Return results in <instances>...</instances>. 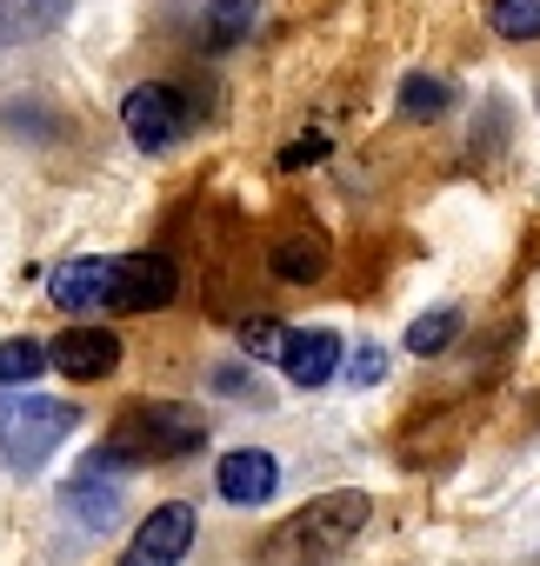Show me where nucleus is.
I'll use <instances>...</instances> for the list:
<instances>
[{"label":"nucleus","instance_id":"f3484780","mask_svg":"<svg viewBox=\"0 0 540 566\" xmlns=\"http://www.w3.org/2000/svg\"><path fill=\"white\" fill-rule=\"evenodd\" d=\"M253 14H260V0H207V41L214 48H233L253 34Z\"/></svg>","mask_w":540,"mask_h":566},{"label":"nucleus","instance_id":"4468645a","mask_svg":"<svg viewBox=\"0 0 540 566\" xmlns=\"http://www.w3.org/2000/svg\"><path fill=\"white\" fill-rule=\"evenodd\" d=\"M41 374H48V347H41V340H28V334L0 340V394H21V387H34Z\"/></svg>","mask_w":540,"mask_h":566},{"label":"nucleus","instance_id":"f257e3e1","mask_svg":"<svg viewBox=\"0 0 540 566\" xmlns=\"http://www.w3.org/2000/svg\"><path fill=\"white\" fill-rule=\"evenodd\" d=\"M367 520H374V500L361 486L314 493L308 506H294L274 533L253 546V566H328V559H341L361 539Z\"/></svg>","mask_w":540,"mask_h":566},{"label":"nucleus","instance_id":"2eb2a0df","mask_svg":"<svg viewBox=\"0 0 540 566\" xmlns=\"http://www.w3.org/2000/svg\"><path fill=\"white\" fill-rule=\"evenodd\" d=\"M447 107H454V87H447L440 74H407V81H401V114H407V120L427 127V120H440Z\"/></svg>","mask_w":540,"mask_h":566},{"label":"nucleus","instance_id":"423d86ee","mask_svg":"<svg viewBox=\"0 0 540 566\" xmlns=\"http://www.w3.org/2000/svg\"><path fill=\"white\" fill-rule=\"evenodd\" d=\"M194 506L187 500H167V506H154L141 526H134V539L121 546V559L114 566H180L187 559V546H194Z\"/></svg>","mask_w":540,"mask_h":566},{"label":"nucleus","instance_id":"f8f14e48","mask_svg":"<svg viewBox=\"0 0 540 566\" xmlns=\"http://www.w3.org/2000/svg\"><path fill=\"white\" fill-rule=\"evenodd\" d=\"M267 273L281 280V287H314V280L328 273V240L321 233H281L274 247H267Z\"/></svg>","mask_w":540,"mask_h":566},{"label":"nucleus","instance_id":"f03ea898","mask_svg":"<svg viewBox=\"0 0 540 566\" xmlns=\"http://www.w3.org/2000/svg\"><path fill=\"white\" fill-rule=\"evenodd\" d=\"M200 447H207L200 407H187V400H134V407L114 413V427H107V440H101L94 453L121 473V467L187 460V453H200Z\"/></svg>","mask_w":540,"mask_h":566},{"label":"nucleus","instance_id":"412c9836","mask_svg":"<svg viewBox=\"0 0 540 566\" xmlns=\"http://www.w3.org/2000/svg\"><path fill=\"white\" fill-rule=\"evenodd\" d=\"M321 154H328V134H308V140H294L281 154V167H301V160H321Z\"/></svg>","mask_w":540,"mask_h":566},{"label":"nucleus","instance_id":"20e7f679","mask_svg":"<svg viewBox=\"0 0 540 566\" xmlns=\"http://www.w3.org/2000/svg\"><path fill=\"white\" fill-rule=\"evenodd\" d=\"M121 127H127V140H134L141 154H167V147L194 127V107L180 101V87L141 81V87H127V101H121Z\"/></svg>","mask_w":540,"mask_h":566},{"label":"nucleus","instance_id":"4be33fe9","mask_svg":"<svg viewBox=\"0 0 540 566\" xmlns=\"http://www.w3.org/2000/svg\"><path fill=\"white\" fill-rule=\"evenodd\" d=\"M214 387H220V394H227V400H247V394H253V387H247V374H240V367H220V374H214Z\"/></svg>","mask_w":540,"mask_h":566},{"label":"nucleus","instance_id":"39448f33","mask_svg":"<svg viewBox=\"0 0 540 566\" xmlns=\"http://www.w3.org/2000/svg\"><path fill=\"white\" fill-rule=\"evenodd\" d=\"M180 294V266L167 253H114L107 314H160Z\"/></svg>","mask_w":540,"mask_h":566},{"label":"nucleus","instance_id":"1a4fd4ad","mask_svg":"<svg viewBox=\"0 0 540 566\" xmlns=\"http://www.w3.org/2000/svg\"><path fill=\"white\" fill-rule=\"evenodd\" d=\"M214 493L227 506H267V500L281 493V460L267 453V447H233L214 467Z\"/></svg>","mask_w":540,"mask_h":566},{"label":"nucleus","instance_id":"aec40b11","mask_svg":"<svg viewBox=\"0 0 540 566\" xmlns=\"http://www.w3.org/2000/svg\"><path fill=\"white\" fill-rule=\"evenodd\" d=\"M381 374H387V354L381 347H354L347 354V380L354 387H381Z\"/></svg>","mask_w":540,"mask_h":566},{"label":"nucleus","instance_id":"6e6552de","mask_svg":"<svg viewBox=\"0 0 540 566\" xmlns=\"http://www.w3.org/2000/svg\"><path fill=\"white\" fill-rule=\"evenodd\" d=\"M48 367L68 374V380H81V387H87V380H107V374L121 367V334L81 321V327H68V334L48 340Z\"/></svg>","mask_w":540,"mask_h":566},{"label":"nucleus","instance_id":"9d476101","mask_svg":"<svg viewBox=\"0 0 540 566\" xmlns=\"http://www.w3.org/2000/svg\"><path fill=\"white\" fill-rule=\"evenodd\" d=\"M341 367H347V354H341V334H334V327H288L281 374H288L294 387H328Z\"/></svg>","mask_w":540,"mask_h":566},{"label":"nucleus","instance_id":"9b49d317","mask_svg":"<svg viewBox=\"0 0 540 566\" xmlns=\"http://www.w3.org/2000/svg\"><path fill=\"white\" fill-rule=\"evenodd\" d=\"M107 287H114V253H94V260H68L48 273V301L61 314H107Z\"/></svg>","mask_w":540,"mask_h":566},{"label":"nucleus","instance_id":"0eeeda50","mask_svg":"<svg viewBox=\"0 0 540 566\" xmlns=\"http://www.w3.org/2000/svg\"><path fill=\"white\" fill-rule=\"evenodd\" d=\"M61 506L74 513V526H87V533H107V526L121 520V506H127V493H121V473H114L101 453H87V460H81V473L61 486Z\"/></svg>","mask_w":540,"mask_h":566},{"label":"nucleus","instance_id":"ddd939ff","mask_svg":"<svg viewBox=\"0 0 540 566\" xmlns=\"http://www.w3.org/2000/svg\"><path fill=\"white\" fill-rule=\"evenodd\" d=\"M68 8H74V0H0V48L41 41L48 28H61Z\"/></svg>","mask_w":540,"mask_h":566},{"label":"nucleus","instance_id":"a211bd4d","mask_svg":"<svg viewBox=\"0 0 540 566\" xmlns=\"http://www.w3.org/2000/svg\"><path fill=\"white\" fill-rule=\"evenodd\" d=\"M487 28L500 41H540V0H487Z\"/></svg>","mask_w":540,"mask_h":566},{"label":"nucleus","instance_id":"dca6fc26","mask_svg":"<svg viewBox=\"0 0 540 566\" xmlns=\"http://www.w3.org/2000/svg\"><path fill=\"white\" fill-rule=\"evenodd\" d=\"M454 334H460V307H427V314L407 327V354H414V360H434V354L454 347Z\"/></svg>","mask_w":540,"mask_h":566},{"label":"nucleus","instance_id":"7ed1b4c3","mask_svg":"<svg viewBox=\"0 0 540 566\" xmlns=\"http://www.w3.org/2000/svg\"><path fill=\"white\" fill-rule=\"evenodd\" d=\"M81 427V407L48 394H0V460L14 473H41V460Z\"/></svg>","mask_w":540,"mask_h":566},{"label":"nucleus","instance_id":"6ab92c4d","mask_svg":"<svg viewBox=\"0 0 540 566\" xmlns=\"http://www.w3.org/2000/svg\"><path fill=\"white\" fill-rule=\"evenodd\" d=\"M281 347H288V327H281V321H267V314L240 321V354H253V360H281Z\"/></svg>","mask_w":540,"mask_h":566}]
</instances>
